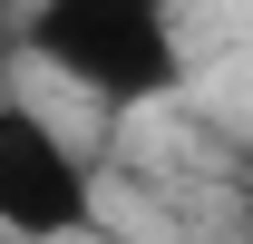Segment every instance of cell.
Here are the masks:
<instances>
[{
    "label": "cell",
    "mask_w": 253,
    "mask_h": 244,
    "mask_svg": "<svg viewBox=\"0 0 253 244\" xmlns=\"http://www.w3.org/2000/svg\"><path fill=\"white\" fill-rule=\"evenodd\" d=\"M97 225V176L68 147L59 118L30 98H0V235L10 244H68Z\"/></svg>",
    "instance_id": "obj_2"
},
{
    "label": "cell",
    "mask_w": 253,
    "mask_h": 244,
    "mask_svg": "<svg viewBox=\"0 0 253 244\" xmlns=\"http://www.w3.org/2000/svg\"><path fill=\"white\" fill-rule=\"evenodd\" d=\"M10 49L97 98L107 118H136L185 88V30L175 0H30L10 20Z\"/></svg>",
    "instance_id": "obj_1"
}]
</instances>
